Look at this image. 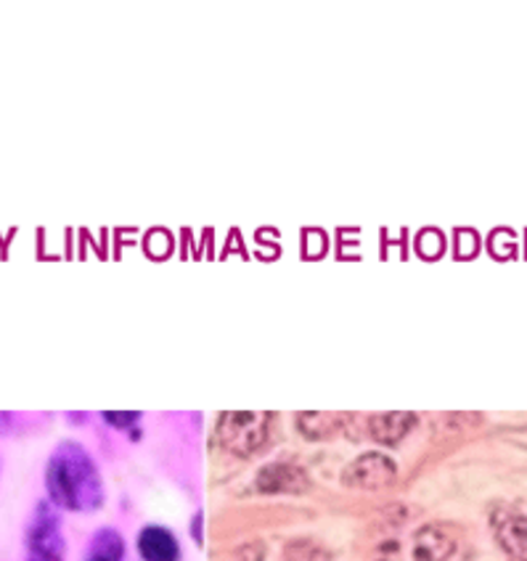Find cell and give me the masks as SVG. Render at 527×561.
<instances>
[{"instance_id":"52a82bcc","label":"cell","mask_w":527,"mask_h":561,"mask_svg":"<svg viewBox=\"0 0 527 561\" xmlns=\"http://www.w3.org/2000/svg\"><path fill=\"white\" fill-rule=\"evenodd\" d=\"M414 426V413H377V416L368 419V435L379 445H398Z\"/></svg>"},{"instance_id":"7c38bea8","label":"cell","mask_w":527,"mask_h":561,"mask_svg":"<svg viewBox=\"0 0 527 561\" xmlns=\"http://www.w3.org/2000/svg\"><path fill=\"white\" fill-rule=\"evenodd\" d=\"M284 561H332V557H329L326 548L316 546L313 540H297L287 548Z\"/></svg>"},{"instance_id":"5bb4252c","label":"cell","mask_w":527,"mask_h":561,"mask_svg":"<svg viewBox=\"0 0 527 561\" xmlns=\"http://www.w3.org/2000/svg\"><path fill=\"white\" fill-rule=\"evenodd\" d=\"M459 239H461V257H472V254L478 252V239H474L472 231H461Z\"/></svg>"},{"instance_id":"4fadbf2b","label":"cell","mask_w":527,"mask_h":561,"mask_svg":"<svg viewBox=\"0 0 527 561\" xmlns=\"http://www.w3.org/2000/svg\"><path fill=\"white\" fill-rule=\"evenodd\" d=\"M419 252H422L424 257H440L443 236L437 231H424L422 239H419Z\"/></svg>"},{"instance_id":"3957f363","label":"cell","mask_w":527,"mask_h":561,"mask_svg":"<svg viewBox=\"0 0 527 561\" xmlns=\"http://www.w3.org/2000/svg\"><path fill=\"white\" fill-rule=\"evenodd\" d=\"M398 463L385 453H364L342 474L345 488L355 490H382L387 484L396 482Z\"/></svg>"},{"instance_id":"7a4b0ae2","label":"cell","mask_w":527,"mask_h":561,"mask_svg":"<svg viewBox=\"0 0 527 561\" xmlns=\"http://www.w3.org/2000/svg\"><path fill=\"white\" fill-rule=\"evenodd\" d=\"M271 416L265 413H224L218 421V439L220 445L233 456H255V453L268 443L271 432Z\"/></svg>"},{"instance_id":"ba28073f","label":"cell","mask_w":527,"mask_h":561,"mask_svg":"<svg viewBox=\"0 0 527 561\" xmlns=\"http://www.w3.org/2000/svg\"><path fill=\"white\" fill-rule=\"evenodd\" d=\"M138 551L144 561H181V548H177L175 535L164 527H146L138 535Z\"/></svg>"},{"instance_id":"8992f818","label":"cell","mask_w":527,"mask_h":561,"mask_svg":"<svg viewBox=\"0 0 527 561\" xmlns=\"http://www.w3.org/2000/svg\"><path fill=\"white\" fill-rule=\"evenodd\" d=\"M456 553V538L440 525H427L416 530L411 543V559L414 561H448Z\"/></svg>"},{"instance_id":"277c9868","label":"cell","mask_w":527,"mask_h":561,"mask_svg":"<svg viewBox=\"0 0 527 561\" xmlns=\"http://www.w3.org/2000/svg\"><path fill=\"white\" fill-rule=\"evenodd\" d=\"M27 546L33 561H65V538L59 530V516L50 512L46 503L37 506L27 533Z\"/></svg>"},{"instance_id":"6da1fadb","label":"cell","mask_w":527,"mask_h":561,"mask_svg":"<svg viewBox=\"0 0 527 561\" xmlns=\"http://www.w3.org/2000/svg\"><path fill=\"white\" fill-rule=\"evenodd\" d=\"M50 501L69 512H96L104 503V482L96 463L78 443H61L48 461Z\"/></svg>"},{"instance_id":"9c48e42d","label":"cell","mask_w":527,"mask_h":561,"mask_svg":"<svg viewBox=\"0 0 527 561\" xmlns=\"http://www.w3.org/2000/svg\"><path fill=\"white\" fill-rule=\"evenodd\" d=\"M495 538L512 559L527 561V516H506L495 530Z\"/></svg>"},{"instance_id":"30bf717a","label":"cell","mask_w":527,"mask_h":561,"mask_svg":"<svg viewBox=\"0 0 527 561\" xmlns=\"http://www.w3.org/2000/svg\"><path fill=\"white\" fill-rule=\"evenodd\" d=\"M342 413H300L297 416V426L308 439H329L342 430Z\"/></svg>"},{"instance_id":"9a60e30c","label":"cell","mask_w":527,"mask_h":561,"mask_svg":"<svg viewBox=\"0 0 527 561\" xmlns=\"http://www.w3.org/2000/svg\"><path fill=\"white\" fill-rule=\"evenodd\" d=\"M106 421H112L114 426H130L133 421H138L141 416L138 413H104Z\"/></svg>"},{"instance_id":"8fae6325","label":"cell","mask_w":527,"mask_h":561,"mask_svg":"<svg viewBox=\"0 0 527 561\" xmlns=\"http://www.w3.org/2000/svg\"><path fill=\"white\" fill-rule=\"evenodd\" d=\"M123 557H125L123 535L110 530V527H104V530L91 540L88 561H123Z\"/></svg>"},{"instance_id":"5b68a950","label":"cell","mask_w":527,"mask_h":561,"mask_svg":"<svg viewBox=\"0 0 527 561\" xmlns=\"http://www.w3.org/2000/svg\"><path fill=\"white\" fill-rule=\"evenodd\" d=\"M255 488L268 495H300L310 490V474L297 463H271L260 469Z\"/></svg>"}]
</instances>
